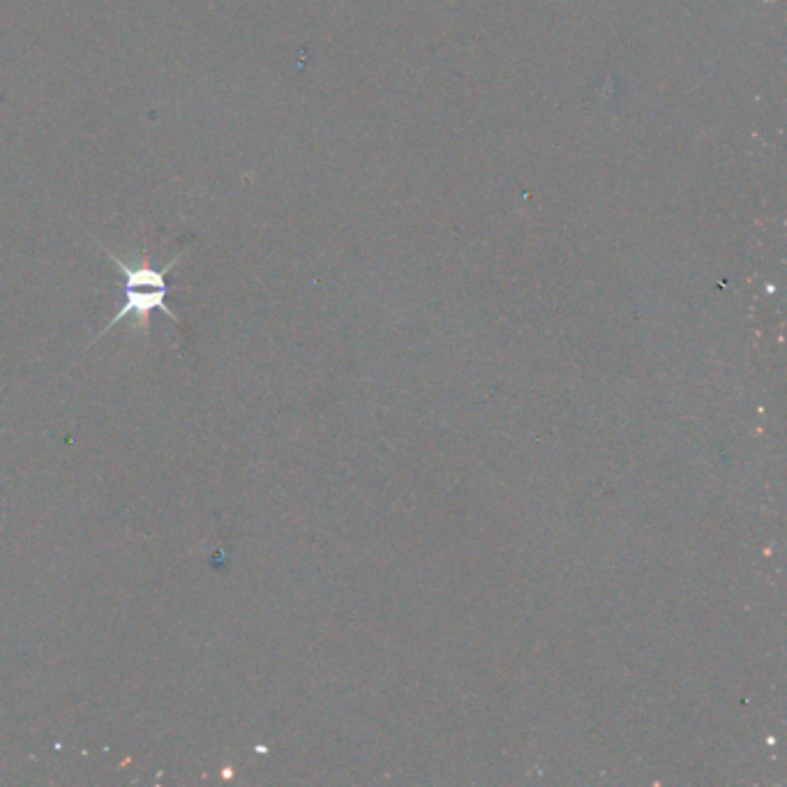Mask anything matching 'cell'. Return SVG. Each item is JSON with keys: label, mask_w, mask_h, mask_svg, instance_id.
Listing matches in <instances>:
<instances>
[{"label": "cell", "mask_w": 787, "mask_h": 787, "mask_svg": "<svg viewBox=\"0 0 787 787\" xmlns=\"http://www.w3.org/2000/svg\"><path fill=\"white\" fill-rule=\"evenodd\" d=\"M97 245H100L104 254H107V257L111 259V264H114L118 271L125 275V303H123L121 310H118L114 317L107 321V326H104L102 331L95 335L93 344L100 342L102 337L111 331V328H114L116 324H121L125 317H130V314L134 319H137L134 333H141V335H146L148 331H151V314L155 310L167 314L171 321H176V324L181 326V319H178L176 314L167 307V296L171 291L169 282H167V273L171 271V268H176L178 264H181V259L185 257V250L178 252L176 257L162 268V271H157V268L146 257L141 259V264H127L125 259L118 257L116 252H111L109 247H104L102 243H97Z\"/></svg>", "instance_id": "6da1fadb"}]
</instances>
